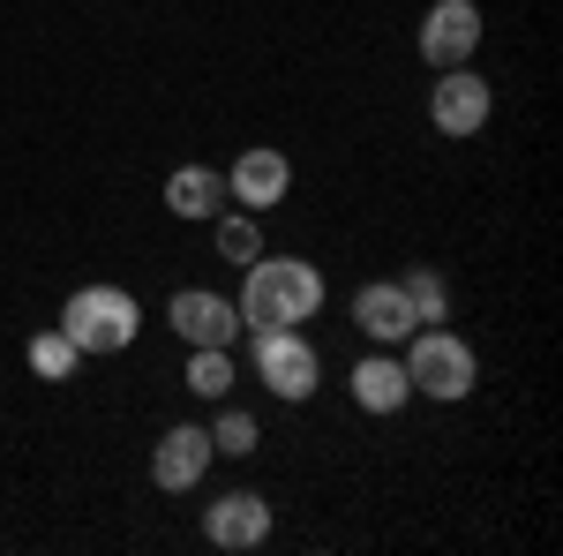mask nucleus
Segmentation results:
<instances>
[{
    "mask_svg": "<svg viewBox=\"0 0 563 556\" xmlns=\"http://www.w3.org/2000/svg\"><path fill=\"white\" fill-rule=\"evenodd\" d=\"M233 308H241L249 331H294V324H308L323 308V271L301 257H256Z\"/></svg>",
    "mask_w": 563,
    "mask_h": 556,
    "instance_id": "f257e3e1",
    "label": "nucleus"
},
{
    "mask_svg": "<svg viewBox=\"0 0 563 556\" xmlns=\"http://www.w3.org/2000/svg\"><path fill=\"white\" fill-rule=\"evenodd\" d=\"M60 331L76 339V353H129L135 331H143V308H135L129 286H84L60 308Z\"/></svg>",
    "mask_w": 563,
    "mask_h": 556,
    "instance_id": "f03ea898",
    "label": "nucleus"
},
{
    "mask_svg": "<svg viewBox=\"0 0 563 556\" xmlns=\"http://www.w3.org/2000/svg\"><path fill=\"white\" fill-rule=\"evenodd\" d=\"M398 369H406L413 391H429V399H443V406H459V399L474 391V377H481L474 346L459 339V331H429V324L406 339V361H398Z\"/></svg>",
    "mask_w": 563,
    "mask_h": 556,
    "instance_id": "7ed1b4c3",
    "label": "nucleus"
},
{
    "mask_svg": "<svg viewBox=\"0 0 563 556\" xmlns=\"http://www.w3.org/2000/svg\"><path fill=\"white\" fill-rule=\"evenodd\" d=\"M256 377L271 399H286V406H301L308 391L323 384V361H316V346L301 331H256Z\"/></svg>",
    "mask_w": 563,
    "mask_h": 556,
    "instance_id": "20e7f679",
    "label": "nucleus"
},
{
    "mask_svg": "<svg viewBox=\"0 0 563 556\" xmlns=\"http://www.w3.org/2000/svg\"><path fill=\"white\" fill-rule=\"evenodd\" d=\"M474 45H481V8L474 0H435L429 23H421V61L443 76V68H466Z\"/></svg>",
    "mask_w": 563,
    "mask_h": 556,
    "instance_id": "39448f33",
    "label": "nucleus"
},
{
    "mask_svg": "<svg viewBox=\"0 0 563 556\" xmlns=\"http://www.w3.org/2000/svg\"><path fill=\"white\" fill-rule=\"evenodd\" d=\"M286 188H294V166H286V151H271V143L241 151L233 173H225V196H233L241 211H271V204H286Z\"/></svg>",
    "mask_w": 563,
    "mask_h": 556,
    "instance_id": "423d86ee",
    "label": "nucleus"
},
{
    "mask_svg": "<svg viewBox=\"0 0 563 556\" xmlns=\"http://www.w3.org/2000/svg\"><path fill=\"white\" fill-rule=\"evenodd\" d=\"M166 324H174L188 346H233V331H241V308L225 294H203V286H180L174 308H166Z\"/></svg>",
    "mask_w": 563,
    "mask_h": 556,
    "instance_id": "0eeeda50",
    "label": "nucleus"
},
{
    "mask_svg": "<svg viewBox=\"0 0 563 556\" xmlns=\"http://www.w3.org/2000/svg\"><path fill=\"white\" fill-rule=\"evenodd\" d=\"M218 451H211V428H196V422H180V428H166L158 436V451H151V481L158 489H196L203 481V467H211Z\"/></svg>",
    "mask_w": 563,
    "mask_h": 556,
    "instance_id": "6e6552de",
    "label": "nucleus"
},
{
    "mask_svg": "<svg viewBox=\"0 0 563 556\" xmlns=\"http://www.w3.org/2000/svg\"><path fill=\"white\" fill-rule=\"evenodd\" d=\"M203 534H211L218 549H263L271 542V504H263L256 489H233V497H218L211 512H203Z\"/></svg>",
    "mask_w": 563,
    "mask_h": 556,
    "instance_id": "1a4fd4ad",
    "label": "nucleus"
},
{
    "mask_svg": "<svg viewBox=\"0 0 563 556\" xmlns=\"http://www.w3.org/2000/svg\"><path fill=\"white\" fill-rule=\"evenodd\" d=\"M353 324H361L376 346H398V339H413V331H421V316H413L406 286H390V279H376V286H361V294H353Z\"/></svg>",
    "mask_w": 563,
    "mask_h": 556,
    "instance_id": "9d476101",
    "label": "nucleus"
},
{
    "mask_svg": "<svg viewBox=\"0 0 563 556\" xmlns=\"http://www.w3.org/2000/svg\"><path fill=\"white\" fill-rule=\"evenodd\" d=\"M429 121L443 135H474L481 121H488V84H481L474 68H443V84H435V98H429Z\"/></svg>",
    "mask_w": 563,
    "mask_h": 556,
    "instance_id": "9b49d317",
    "label": "nucleus"
},
{
    "mask_svg": "<svg viewBox=\"0 0 563 556\" xmlns=\"http://www.w3.org/2000/svg\"><path fill=\"white\" fill-rule=\"evenodd\" d=\"M353 399H361V414H398L413 384H406V369L390 361V353H368L361 369H353Z\"/></svg>",
    "mask_w": 563,
    "mask_h": 556,
    "instance_id": "f8f14e48",
    "label": "nucleus"
},
{
    "mask_svg": "<svg viewBox=\"0 0 563 556\" xmlns=\"http://www.w3.org/2000/svg\"><path fill=\"white\" fill-rule=\"evenodd\" d=\"M218 196H225V181L211 166H180L166 181V211L174 218H218Z\"/></svg>",
    "mask_w": 563,
    "mask_h": 556,
    "instance_id": "ddd939ff",
    "label": "nucleus"
},
{
    "mask_svg": "<svg viewBox=\"0 0 563 556\" xmlns=\"http://www.w3.org/2000/svg\"><path fill=\"white\" fill-rule=\"evenodd\" d=\"M23 361H31V369H38L45 384H60V377H68V369H76V361H84V353H76V339H68V331H60V324H53V331H38V339H31V353H23Z\"/></svg>",
    "mask_w": 563,
    "mask_h": 556,
    "instance_id": "4468645a",
    "label": "nucleus"
},
{
    "mask_svg": "<svg viewBox=\"0 0 563 556\" xmlns=\"http://www.w3.org/2000/svg\"><path fill=\"white\" fill-rule=\"evenodd\" d=\"M188 391H196V399H225V391H233V361H225V346H196V361H188Z\"/></svg>",
    "mask_w": 563,
    "mask_h": 556,
    "instance_id": "2eb2a0df",
    "label": "nucleus"
},
{
    "mask_svg": "<svg viewBox=\"0 0 563 556\" xmlns=\"http://www.w3.org/2000/svg\"><path fill=\"white\" fill-rule=\"evenodd\" d=\"M218 257H225V263H256V257H263L256 211H233V218H218Z\"/></svg>",
    "mask_w": 563,
    "mask_h": 556,
    "instance_id": "dca6fc26",
    "label": "nucleus"
},
{
    "mask_svg": "<svg viewBox=\"0 0 563 556\" xmlns=\"http://www.w3.org/2000/svg\"><path fill=\"white\" fill-rule=\"evenodd\" d=\"M211 451H225V459H249L256 451V414H218V428H211Z\"/></svg>",
    "mask_w": 563,
    "mask_h": 556,
    "instance_id": "f3484780",
    "label": "nucleus"
},
{
    "mask_svg": "<svg viewBox=\"0 0 563 556\" xmlns=\"http://www.w3.org/2000/svg\"><path fill=\"white\" fill-rule=\"evenodd\" d=\"M406 301H413V316H421V324H443V316H451V294H443V279H435V271H413V279H406Z\"/></svg>",
    "mask_w": 563,
    "mask_h": 556,
    "instance_id": "a211bd4d",
    "label": "nucleus"
}]
</instances>
